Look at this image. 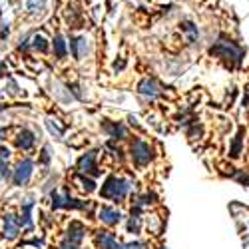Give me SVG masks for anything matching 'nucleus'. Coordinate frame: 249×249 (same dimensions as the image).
Wrapping results in <instances>:
<instances>
[{
	"label": "nucleus",
	"mask_w": 249,
	"mask_h": 249,
	"mask_svg": "<svg viewBox=\"0 0 249 249\" xmlns=\"http://www.w3.org/2000/svg\"><path fill=\"white\" fill-rule=\"evenodd\" d=\"M134 190V181L128 179V178H120V176H108V179L104 181L102 190H100V196L108 201H114V203H122L130 196V192Z\"/></svg>",
	"instance_id": "1"
},
{
	"label": "nucleus",
	"mask_w": 249,
	"mask_h": 249,
	"mask_svg": "<svg viewBox=\"0 0 249 249\" xmlns=\"http://www.w3.org/2000/svg\"><path fill=\"white\" fill-rule=\"evenodd\" d=\"M210 54L215 56V58H219V60L230 62V64H237V62L241 60V56H243L241 48L235 42H231V40H227V38L217 40V42L212 46Z\"/></svg>",
	"instance_id": "2"
},
{
	"label": "nucleus",
	"mask_w": 249,
	"mask_h": 249,
	"mask_svg": "<svg viewBox=\"0 0 249 249\" xmlns=\"http://www.w3.org/2000/svg\"><path fill=\"white\" fill-rule=\"evenodd\" d=\"M130 158L134 161L136 168H146V165L152 163L154 160V148L152 143H148L146 140H134L130 146Z\"/></svg>",
	"instance_id": "3"
},
{
	"label": "nucleus",
	"mask_w": 249,
	"mask_h": 249,
	"mask_svg": "<svg viewBox=\"0 0 249 249\" xmlns=\"http://www.w3.org/2000/svg\"><path fill=\"white\" fill-rule=\"evenodd\" d=\"M32 176H34V161L30 158H22L16 163V168L12 170L10 181H12L14 188H26L32 179Z\"/></svg>",
	"instance_id": "4"
},
{
	"label": "nucleus",
	"mask_w": 249,
	"mask_h": 249,
	"mask_svg": "<svg viewBox=\"0 0 249 249\" xmlns=\"http://www.w3.org/2000/svg\"><path fill=\"white\" fill-rule=\"evenodd\" d=\"M76 165H78V174H84V176H90V178H96V176L102 174L100 165H98V152L96 150L82 154Z\"/></svg>",
	"instance_id": "5"
},
{
	"label": "nucleus",
	"mask_w": 249,
	"mask_h": 249,
	"mask_svg": "<svg viewBox=\"0 0 249 249\" xmlns=\"http://www.w3.org/2000/svg\"><path fill=\"white\" fill-rule=\"evenodd\" d=\"M102 128L106 132V136L114 142H124V140L130 138V130L124 122H104Z\"/></svg>",
	"instance_id": "6"
},
{
	"label": "nucleus",
	"mask_w": 249,
	"mask_h": 249,
	"mask_svg": "<svg viewBox=\"0 0 249 249\" xmlns=\"http://www.w3.org/2000/svg\"><path fill=\"white\" fill-rule=\"evenodd\" d=\"M138 94H140V98L143 102H154L156 98L161 96V88H160V84L156 80L146 78V80H142L138 84Z\"/></svg>",
	"instance_id": "7"
},
{
	"label": "nucleus",
	"mask_w": 249,
	"mask_h": 249,
	"mask_svg": "<svg viewBox=\"0 0 249 249\" xmlns=\"http://www.w3.org/2000/svg\"><path fill=\"white\" fill-rule=\"evenodd\" d=\"M36 142H38V136H36L34 130H30V128L18 130V134H16V138H14L16 148H18V150H22V152H30V150H34Z\"/></svg>",
	"instance_id": "8"
},
{
	"label": "nucleus",
	"mask_w": 249,
	"mask_h": 249,
	"mask_svg": "<svg viewBox=\"0 0 249 249\" xmlns=\"http://www.w3.org/2000/svg\"><path fill=\"white\" fill-rule=\"evenodd\" d=\"M98 219L106 227H116L122 221V212L116 210V207H112V205H102L98 210Z\"/></svg>",
	"instance_id": "9"
},
{
	"label": "nucleus",
	"mask_w": 249,
	"mask_h": 249,
	"mask_svg": "<svg viewBox=\"0 0 249 249\" xmlns=\"http://www.w3.org/2000/svg\"><path fill=\"white\" fill-rule=\"evenodd\" d=\"M86 225L82 221H70L68 230H66V241L74 243V245H82V241L86 239Z\"/></svg>",
	"instance_id": "10"
},
{
	"label": "nucleus",
	"mask_w": 249,
	"mask_h": 249,
	"mask_svg": "<svg viewBox=\"0 0 249 249\" xmlns=\"http://www.w3.org/2000/svg\"><path fill=\"white\" fill-rule=\"evenodd\" d=\"M2 221H4V230H2L4 237L6 239H16L20 235V217L16 213L8 212V213H4Z\"/></svg>",
	"instance_id": "11"
},
{
	"label": "nucleus",
	"mask_w": 249,
	"mask_h": 249,
	"mask_svg": "<svg viewBox=\"0 0 249 249\" xmlns=\"http://www.w3.org/2000/svg\"><path fill=\"white\" fill-rule=\"evenodd\" d=\"M34 205H36V201H34L32 196L26 197L22 201V205H20V210H22V213H20V227H22V230H32V227H34V219H32Z\"/></svg>",
	"instance_id": "12"
},
{
	"label": "nucleus",
	"mask_w": 249,
	"mask_h": 249,
	"mask_svg": "<svg viewBox=\"0 0 249 249\" xmlns=\"http://www.w3.org/2000/svg\"><path fill=\"white\" fill-rule=\"evenodd\" d=\"M70 52L76 60H84L86 54L90 52V42H88V38L86 36H76L72 38V42H70Z\"/></svg>",
	"instance_id": "13"
},
{
	"label": "nucleus",
	"mask_w": 249,
	"mask_h": 249,
	"mask_svg": "<svg viewBox=\"0 0 249 249\" xmlns=\"http://www.w3.org/2000/svg\"><path fill=\"white\" fill-rule=\"evenodd\" d=\"M94 243L98 249H114L118 243V237L112 231H98L94 237Z\"/></svg>",
	"instance_id": "14"
},
{
	"label": "nucleus",
	"mask_w": 249,
	"mask_h": 249,
	"mask_svg": "<svg viewBox=\"0 0 249 249\" xmlns=\"http://www.w3.org/2000/svg\"><path fill=\"white\" fill-rule=\"evenodd\" d=\"M74 181L78 183V188L84 192V194H94L98 190V185H96V179L90 178V176H84V174H78L74 178Z\"/></svg>",
	"instance_id": "15"
},
{
	"label": "nucleus",
	"mask_w": 249,
	"mask_h": 249,
	"mask_svg": "<svg viewBox=\"0 0 249 249\" xmlns=\"http://www.w3.org/2000/svg\"><path fill=\"white\" fill-rule=\"evenodd\" d=\"M52 50H54V56L58 60H64L68 56V44H66V40L62 34H56L54 40H52Z\"/></svg>",
	"instance_id": "16"
},
{
	"label": "nucleus",
	"mask_w": 249,
	"mask_h": 249,
	"mask_svg": "<svg viewBox=\"0 0 249 249\" xmlns=\"http://www.w3.org/2000/svg\"><path fill=\"white\" fill-rule=\"evenodd\" d=\"M243 134H245V130L241 128V130L233 136V140H231V146H230V158H231V160H237V158L243 154Z\"/></svg>",
	"instance_id": "17"
},
{
	"label": "nucleus",
	"mask_w": 249,
	"mask_h": 249,
	"mask_svg": "<svg viewBox=\"0 0 249 249\" xmlns=\"http://www.w3.org/2000/svg\"><path fill=\"white\" fill-rule=\"evenodd\" d=\"M46 128L56 140H62V136H64V126H60L58 120H54V118H46Z\"/></svg>",
	"instance_id": "18"
},
{
	"label": "nucleus",
	"mask_w": 249,
	"mask_h": 249,
	"mask_svg": "<svg viewBox=\"0 0 249 249\" xmlns=\"http://www.w3.org/2000/svg\"><path fill=\"white\" fill-rule=\"evenodd\" d=\"M126 230H128V233H132V235H138V233L142 231V217H140V215H136V213H132V215L128 217Z\"/></svg>",
	"instance_id": "19"
},
{
	"label": "nucleus",
	"mask_w": 249,
	"mask_h": 249,
	"mask_svg": "<svg viewBox=\"0 0 249 249\" xmlns=\"http://www.w3.org/2000/svg\"><path fill=\"white\" fill-rule=\"evenodd\" d=\"M38 161L42 163V165H46V168L50 165V161H52V148L48 146V143H46V146L42 148V152H40V158H38Z\"/></svg>",
	"instance_id": "20"
},
{
	"label": "nucleus",
	"mask_w": 249,
	"mask_h": 249,
	"mask_svg": "<svg viewBox=\"0 0 249 249\" xmlns=\"http://www.w3.org/2000/svg\"><path fill=\"white\" fill-rule=\"evenodd\" d=\"M10 158H12L10 148H6L4 143H0V165H8L10 163Z\"/></svg>",
	"instance_id": "21"
},
{
	"label": "nucleus",
	"mask_w": 249,
	"mask_h": 249,
	"mask_svg": "<svg viewBox=\"0 0 249 249\" xmlns=\"http://www.w3.org/2000/svg\"><path fill=\"white\" fill-rule=\"evenodd\" d=\"M148 221H152V225H148L150 233L158 235V233H160V230H161V221H158V215H148Z\"/></svg>",
	"instance_id": "22"
},
{
	"label": "nucleus",
	"mask_w": 249,
	"mask_h": 249,
	"mask_svg": "<svg viewBox=\"0 0 249 249\" xmlns=\"http://www.w3.org/2000/svg\"><path fill=\"white\" fill-rule=\"evenodd\" d=\"M124 249H150V245L136 239V241H128V243H124Z\"/></svg>",
	"instance_id": "23"
},
{
	"label": "nucleus",
	"mask_w": 249,
	"mask_h": 249,
	"mask_svg": "<svg viewBox=\"0 0 249 249\" xmlns=\"http://www.w3.org/2000/svg\"><path fill=\"white\" fill-rule=\"evenodd\" d=\"M52 188H56V176H52V178L42 185V194H48Z\"/></svg>",
	"instance_id": "24"
},
{
	"label": "nucleus",
	"mask_w": 249,
	"mask_h": 249,
	"mask_svg": "<svg viewBox=\"0 0 249 249\" xmlns=\"http://www.w3.org/2000/svg\"><path fill=\"white\" fill-rule=\"evenodd\" d=\"M58 249H82V247H80V245H74V243H70V241L64 239V241L58 243Z\"/></svg>",
	"instance_id": "25"
},
{
	"label": "nucleus",
	"mask_w": 249,
	"mask_h": 249,
	"mask_svg": "<svg viewBox=\"0 0 249 249\" xmlns=\"http://www.w3.org/2000/svg\"><path fill=\"white\" fill-rule=\"evenodd\" d=\"M6 134H8V128L2 126V128H0V142H4V140H6Z\"/></svg>",
	"instance_id": "26"
},
{
	"label": "nucleus",
	"mask_w": 249,
	"mask_h": 249,
	"mask_svg": "<svg viewBox=\"0 0 249 249\" xmlns=\"http://www.w3.org/2000/svg\"><path fill=\"white\" fill-rule=\"evenodd\" d=\"M6 110V104H2V102H0V114H2Z\"/></svg>",
	"instance_id": "27"
},
{
	"label": "nucleus",
	"mask_w": 249,
	"mask_h": 249,
	"mask_svg": "<svg viewBox=\"0 0 249 249\" xmlns=\"http://www.w3.org/2000/svg\"><path fill=\"white\" fill-rule=\"evenodd\" d=\"M2 181H4V179H2V176H0V183H2Z\"/></svg>",
	"instance_id": "28"
}]
</instances>
